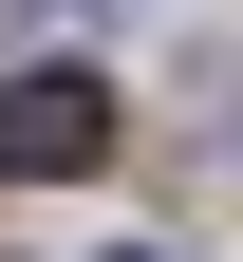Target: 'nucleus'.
<instances>
[{
    "label": "nucleus",
    "instance_id": "f257e3e1",
    "mask_svg": "<svg viewBox=\"0 0 243 262\" xmlns=\"http://www.w3.org/2000/svg\"><path fill=\"white\" fill-rule=\"evenodd\" d=\"M75 169H113V75L19 56L0 75V187H75Z\"/></svg>",
    "mask_w": 243,
    "mask_h": 262
}]
</instances>
